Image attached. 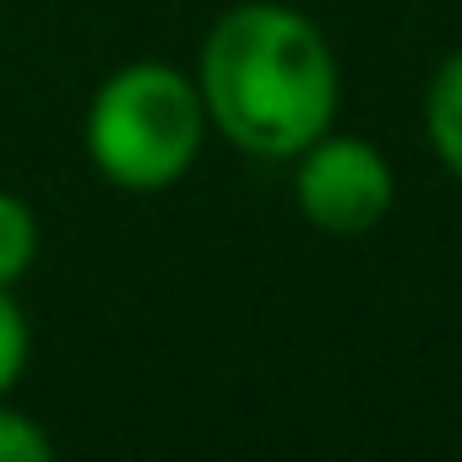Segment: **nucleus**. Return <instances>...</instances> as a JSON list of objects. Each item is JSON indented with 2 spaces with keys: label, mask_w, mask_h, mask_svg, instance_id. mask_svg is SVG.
Instances as JSON below:
<instances>
[{
  "label": "nucleus",
  "mask_w": 462,
  "mask_h": 462,
  "mask_svg": "<svg viewBox=\"0 0 462 462\" xmlns=\"http://www.w3.org/2000/svg\"><path fill=\"white\" fill-rule=\"evenodd\" d=\"M190 77L207 104V125L245 158L289 163L337 125V50L321 23L289 0H240L217 12Z\"/></svg>",
  "instance_id": "1"
},
{
  "label": "nucleus",
  "mask_w": 462,
  "mask_h": 462,
  "mask_svg": "<svg viewBox=\"0 0 462 462\" xmlns=\"http://www.w3.org/2000/svg\"><path fill=\"white\" fill-rule=\"evenodd\" d=\"M207 104L196 77L174 60H125L115 66L82 115V152L104 185L131 196H158L180 185L207 147Z\"/></svg>",
  "instance_id": "2"
},
{
  "label": "nucleus",
  "mask_w": 462,
  "mask_h": 462,
  "mask_svg": "<svg viewBox=\"0 0 462 462\" xmlns=\"http://www.w3.org/2000/svg\"><path fill=\"white\" fill-rule=\"evenodd\" d=\"M289 169H294V207L321 235H337V240L370 235L397 207V169L370 136L332 125L305 152H294Z\"/></svg>",
  "instance_id": "3"
},
{
  "label": "nucleus",
  "mask_w": 462,
  "mask_h": 462,
  "mask_svg": "<svg viewBox=\"0 0 462 462\" xmlns=\"http://www.w3.org/2000/svg\"><path fill=\"white\" fill-rule=\"evenodd\" d=\"M419 120H424V142H430L435 163L462 185V50L435 60V71L424 82Z\"/></svg>",
  "instance_id": "4"
},
{
  "label": "nucleus",
  "mask_w": 462,
  "mask_h": 462,
  "mask_svg": "<svg viewBox=\"0 0 462 462\" xmlns=\"http://www.w3.org/2000/svg\"><path fill=\"white\" fill-rule=\"evenodd\" d=\"M39 245H44V235H39V212H33L17 190L0 185V289H17V283L33 273Z\"/></svg>",
  "instance_id": "5"
},
{
  "label": "nucleus",
  "mask_w": 462,
  "mask_h": 462,
  "mask_svg": "<svg viewBox=\"0 0 462 462\" xmlns=\"http://www.w3.org/2000/svg\"><path fill=\"white\" fill-rule=\"evenodd\" d=\"M28 354H33V327H28V310L17 305L12 289H0V397H12L23 370H28Z\"/></svg>",
  "instance_id": "6"
},
{
  "label": "nucleus",
  "mask_w": 462,
  "mask_h": 462,
  "mask_svg": "<svg viewBox=\"0 0 462 462\" xmlns=\"http://www.w3.org/2000/svg\"><path fill=\"white\" fill-rule=\"evenodd\" d=\"M50 457H55V435L28 408L0 397V462H50Z\"/></svg>",
  "instance_id": "7"
}]
</instances>
